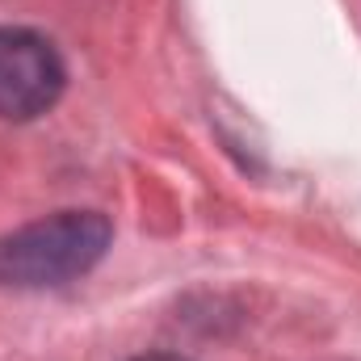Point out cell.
Masks as SVG:
<instances>
[{
  "label": "cell",
  "mask_w": 361,
  "mask_h": 361,
  "mask_svg": "<svg viewBox=\"0 0 361 361\" xmlns=\"http://www.w3.org/2000/svg\"><path fill=\"white\" fill-rule=\"evenodd\" d=\"M109 219L97 210H59L0 235V286H63L89 273L109 248Z\"/></svg>",
  "instance_id": "6da1fadb"
},
{
  "label": "cell",
  "mask_w": 361,
  "mask_h": 361,
  "mask_svg": "<svg viewBox=\"0 0 361 361\" xmlns=\"http://www.w3.org/2000/svg\"><path fill=\"white\" fill-rule=\"evenodd\" d=\"M63 59L34 30H0V118L30 122L47 114L63 92Z\"/></svg>",
  "instance_id": "7a4b0ae2"
},
{
  "label": "cell",
  "mask_w": 361,
  "mask_h": 361,
  "mask_svg": "<svg viewBox=\"0 0 361 361\" xmlns=\"http://www.w3.org/2000/svg\"><path fill=\"white\" fill-rule=\"evenodd\" d=\"M135 361H185V357H169V353H152V357H135Z\"/></svg>",
  "instance_id": "3957f363"
}]
</instances>
